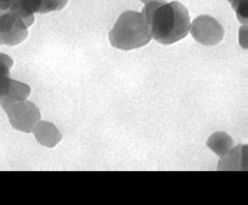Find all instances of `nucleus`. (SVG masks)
<instances>
[{
    "label": "nucleus",
    "instance_id": "1",
    "mask_svg": "<svg viewBox=\"0 0 248 205\" xmlns=\"http://www.w3.org/2000/svg\"><path fill=\"white\" fill-rule=\"evenodd\" d=\"M141 13L149 25L151 36L161 44L175 43L189 32V13L180 2L150 1Z\"/></svg>",
    "mask_w": 248,
    "mask_h": 205
},
{
    "label": "nucleus",
    "instance_id": "2",
    "mask_svg": "<svg viewBox=\"0 0 248 205\" xmlns=\"http://www.w3.org/2000/svg\"><path fill=\"white\" fill-rule=\"evenodd\" d=\"M150 28L142 13L126 11L117 19L109 33V40L113 47L122 50L139 48L151 40Z\"/></svg>",
    "mask_w": 248,
    "mask_h": 205
},
{
    "label": "nucleus",
    "instance_id": "3",
    "mask_svg": "<svg viewBox=\"0 0 248 205\" xmlns=\"http://www.w3.org/2000/svg\"><path fill=\"white\" fill-rule=\"evenodd\" d=\"M3 109L13 127L25 133L32 131L41 117L37 106L26 99L12 102Z\"/></svg>",
    "mask_w": 248,
    "mask_h": 205
},
{
    "label": "nucleus",
    "instance_id": "4",
    "mask_svg": "<svg viewBox=\"0 0 248 205\" xmlns=\"http://www.w3.org/2000/svg\"><path fill=\"white\" fill-rule=\"evenodd\" d=\"M28 25L10 9H0V45L14 46L28 36Z\"/></svg>",
    "mask_w": 248,
    "mask_h": 205
},
{
    "label": "nucleus",
    "instance_id": "5",
    "mask_svg": "<svg viewBox=\"0 0 248 205\" xmlns=\"http://www.w3.org/2000/svg\"><path fill=\"white\" fill-rule=\"evenodd\" d=\"M192 37L202 45L218 44L224 36V30L221 24L208 15H200L196 17L190 29Z\"/></svg>",
    "mask_w": 248,
    "mask_h": 205
},
{
    "label": "nucleus",
    "instance_id": "6",
    "mask_svg": "<svg viewBox=\"0 0 248 205\" xmlns=\"http://www.w3.org/2000/svg\"><path fill=\"white\" fill-rule=\"evenodd\" d=\"M30 91L27 84L13 80L10 76H0V105L2 108L12 102L26 99Z\"/></svg>",
    "mask_w": 248,
    "mask_h": 205
},
{
    "label": "nucleus",
    "instance_id": "7",
    "mask_svg": "<svg viewBox=\"0 0 248 205\" xmlns=\"http://www.w3.org/2000/svg\"><path fill=\"white\" fill-rule=\"evenodd\" d=\"M220 170H246L247 169V146L238 145L234 149H230L221 156L218 164Z\"/></svg>",
    "mask_w": 248,
    "mask_h": 205
},
{
    "label": "nucleus",
    "instance_id": "8",
    "mask_svg": "<svg viewBox=\"0 0 248 205\" xmlns=\"http://www.w3.org/2000/svg\"><path fill=\"white\" fill-rule=\"evenodd\" d=\"M41 6L42 0H12L9 9L31 26L34 22V13H40Z\"/></svg>",
    "mask_w": 248,
    "mask_h": 205
},
{
    "label": "nucleus",
    "instance_id": "9",
    "mask_svg": "<svg viewBox=\"0 0 248 205\" xmlns=\"http://www.w3.org/2000/svg\"><path fill=\"white\" fill-rule=\"evenodd\" d=\"M32 130L38 142L47 147H54L62 137L55 125L47 121L37 122Z\"/></svg>",
    "mask_w": 248,
    "mask_h": 205
},
{
    "label": "nucleus",
    "instance_id": "10",
    "mask_svg": "<svg viewBox=\"0 0 248 205\" xmlns=\"http://www.w3.org/2000/svg\"><path fill=\"white\" fill-rule=\"evenodd\" d=\"M233 139L224 132H216L207 140V146L220 157L233 147Z\"/></svg>",
    "mask_w": 248,
    "mask_h": 205
},
{
    "label": "nucleus",
    "instance_id": "11",
    "mask_svg": "<svg viewBox=\"0 0 248 205\" xmlns=\"http://www.w3.org/2000/svg\"><path fill=\"white\" fill-rule=\"evenodd\" d=\"M237 14L240 22H247V0H228Z\"/></svg>",
    "mask_w": 248,
    "mask_h": 205
},
{
    "label": "nucleus",
    "instance_id": "12",
    "mask_svg": "<svg viewBox=\"0 0 248 205\" xmlns=\"http://www.w3.org/2000/svg\"><path fill=\"white\" fill-rule=\"evenodd\" d=\"M13 65V59L6 54L0 53V76H10V68Z\"/></svg>",
    "mask_w": 248,
    "mask_h": 205
},
{
    "label": "nucleus",
    "instance_id": "13",
    "mask_svg": "<svg viewBox=\"0 0 248 205\" xmlns=\"http://www.w3.org/2000/svg\"><path fill=\"white\" fill-rule=\"evenodd\" d=\"M11 2H12V0H0V9L1 10L9 9Z\"/></svg>",
    "mask_w": 248,
    "mask_h": 205
},
{
    "label": "nucleus",
    "instance_id": "14",
    "mask_svg": "<svg viewBox=\"0 0 248 205\" xmlns=\"http://www.w3.org/2000/svg\"><path fill=\"white\" fill-rule=\"evenodd\" d=\"M142 2L144 3H147V2H150V1H159V0H141Z\"/></svg>",
    "mask_w": 248,
    "mask_h": 205
}]
</instances>
